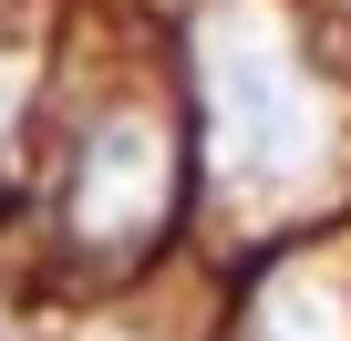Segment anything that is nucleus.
Segmentation results:
<instances>
[{"label": "nucleus", "mask_w": 351, "mask_h": 341, "mask_svg": "<svg viewBox=\"0 0 351 341\" xmlns=\"http://www.w3.org/2000/svg\"><path fill=\"white\" fill-rule=\"evenodd\" d=\"M155 197H165V134L145 114L104 124V145L83 155V176H73V228L83 238H124V228L155 217Z\"/></svg>", "instance_id": "obj_1"}, {"label": "nucleus", "mask_w": 351, "mask_h": 341, "mask_svg": "<svg viewBox=\"0 0 351 341\" xmlns=\"http://www.w3.org/2000/svg\"><path fill=\"white\" fill-rule=\"evenodd\" d=\"M258 341H351V331H341L330 310H300V300H289V310H269V331H258Z\"/></svg>", "instance_id": "obj_2"}]
</instances>
